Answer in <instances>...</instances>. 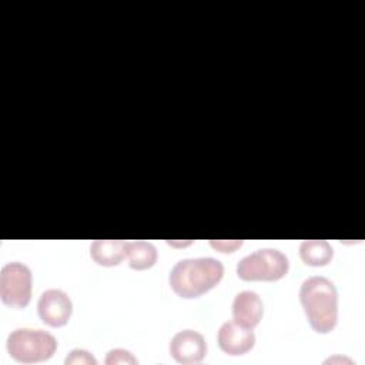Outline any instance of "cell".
<instances>
[{"instance_id": "5", "label": "cell", "mask_w": 365, "mask_h": 365, "mask_svg": "<svg viewBox=\"0 0 365 365\" xmlns=\"http://www.w3.org/2000/svg\"><path fill=\"white\" fill-rule=\"evenodd\" d=\"M0 298L10 308H24L31 298V271L19 261L7 262L0 271Z\"/></svg>"}, {"instance_id": "1", "label": "cell", "mask_w": 365, "mask_h": 365, "mask_svg": "<svg viewBox=\"0 0 365 365\" xmlns=\"http://www.w3.org/2000/svg\"><path fill=\"white\" fill-rule=\"evenodd\" d=\"M299 301L312 329L331 332L338 322V292L334 282L325 277H309L301 284Z\"/></svg>"}, {"instance_id": "2", "label": "cell", "mask_w": 365, "mask_h": 365, "mask_svg": "<svg viewBox=\"0 0 365 365\" xmlns=\"http://www.w3.org/2000/svg\"><path fill=\"white\" fill-rule=\"evenodd\" d=\"M224 275V265L211 257L185 258L170 271L171 289L181 298H197L214 288Z\"/></svg>"}, {"instance_id": "10", "label": "cell", "mask_w": 365, "mask_h": 365, "mask_svg": "<svg viewBox=\"0 0 365 365\" xmlns=\"http://www.w3.org/2000/svg\"><path fill=\"white\" fill-rule=\"evenodd\" d=\"M125 241L123 240H96L90 245L93 261L103 267L118 265L125 258Z\"/></svg>"}, {"instance_id": "16", "label": "cell", "mask_w": 365, "mask_h": 365, "mask_svg": "<svg viewBox=\"0 0 365 365\" xmlns=\"http://www.w3.org/2000/svg\"><path fill=\"white\" fill-rule=\"evenodd\" d=\"M192 241H180V242H175V241H167V244L168 245H171V247H185V245H190Z\"/></svg>"}, {"instance_id": "6", "label": "cell", "mask_w": 365, "mask_h": 365, "mask_svg": "<svg viewBox=\"0 0 365 365\" xmlns=\"http://www.w3.org/2000/svg\"><path fill=\"white\" fill-rule=\"evenodd\" d=\"M37 312L44 324L58 328L68 322L73 312V304L64 291L51 288L46 289L40 295L37 302Z\"/></svg>"}, {"instance_id": "3", "label": "cell", "mask_w": 365, "mask_h": 365, "mask_svg": "<svg viewBox=\"0 0 365 365\" xmlns=\"http://www.w3.org/2000/svg\"><path fill=\"white\" fill-rule=\"evenodd\" d=\"M9 355L20 364L43 362L53 356L57 349L56 338L41 329L17 328L6 341Z\"/></svg>"}, {"instance_id": "12", "label": "cell", "mask_w": 365, "mask_h": 365, "mask_svg": "<svg viewBox=\"0 0 365 365\" xmlns=\"http://www.w3.org/2000/svg\"><path fill=\"white\" fill-rule=\"evenodd\" d=\"M334 255L331 244L325 240H305L299 245V257L307 265H327Z\"/></svg>"}, {"instance_id": "8", "label": "cell", "mask_w": 365, "mask_h": 365, "mask_svg": "<svg viewBox=\"0 0 365 365\" xmlns=\"http://www.w3.org/2000/svg\"><path fill=\"white\" fill-rule=\"evenodd\" d=\"M218 345L228 355H242L255 344V335L251 328L241 327L235 321L224 322L218 329Z\"/></svg>"}, {"instance_id": "15", "label": "cell", "mask_w": 365, "mask_h": 365, "mask_svg": "<svg viewBox=\"0 0 365 365\" xmlns=\"http://www.w3.org/2000/svg\"><path fill=\"white\" fill-rule=\"evenodd\" d=\"M210 245L220 252H234L242 245V240H211Z\"/></svg>"}, {"instance_id": "11", "label": "cell", "mask_w": 365, "mask_h": 365, "mask_svg": "<svg viewBox=\"0 0 365 365\" xmlns=\"http://www.w3.org/2000/svg\"><path fill=\"white\" fill-rule=\"evenodd\" d=\"M125 259L133 269H148L157 261V248L147 241H125Z\"/></svg>"}, {"instance_id": "17", "label": "cell", "mask_w": 365, "mask_h": 365, "mask_svg": "<svg viewBox=\"0 0 365 365\" xmlns=\"http://www.w3.org/2000/svg\"><path fill=\"white\" fill-rule=\"evenodd\" d=\"M332 361H348V362H351L352 364V361L351 359H348V358H341V356H335V358H329V359H327L325 362H332Z\"/></svg>"}, {"instance_id": "13", "label": "cell", "mask_w": 365, "mask_h": 365, "mask_svg": "<svg viewBox=\"0 0 365 365\" xmlns=\"http://www.w3.org/2000/svg\"><path fill=\"white\" fill-rule=\"evenodd\" d=\"M104 362L107 365H135L138 364V359L127 349L114 348L107 352Z\"/></svg>"}, {"instance_id": "4", "label": "cell", "mask_w": 365, "mask_h": 365, "mask_svg": "<svg viewBox=\"0 0 365 365\" xmlns=\"http://www.w3.org/2000/svg\"><path fill=\"white\" fill-rule=\"evenodd\" d=\"M289 262L285 254L274 248L257 250L237 264V275L242 281H278L287 275Z\"/></svg>"}, {"instance_id": "9", "label": "cell", "mask_w": 365, "mask_h": 365, "mask_svg": "<svg viewBox=\"0 0 365 365\" xmlns=\"http://www.w3.org/2000/svg\"><path fill=\"white\" fill-rule=\"evenodd\" d=\"M264 314V305L259 295L254 291H241L232 302V318L245 328H255Z\"/></svg>"}, {"instance_id": "7", "label": "cell", "mask_w": 365, "mask_h": 365, "mask_svg": "<svg viewBox=\"0 0 365 365\" xmlns=\"http://www.w3.org/2000/svg\"><path fill=\"white\" fill-rule=\"evenodd\" d=\"M168 349L178 364H197L207 355V342L200 332L182 329L171 338Z\"/></svg>"}, {"instance_id": "14", "label": "cell", "mask_w": 365, "mask_h": 365, "mask_svg": "<svg viewBox=\"0 0 365 365\" xmlns=\"http://www.w3.org/2000/svg\"><path fill=\"white\" fill-rule=\"evenodd\" d=\"M66 365H97V359L86 349L76 348L64 359Z\"/></svg>"}]
</instances>
